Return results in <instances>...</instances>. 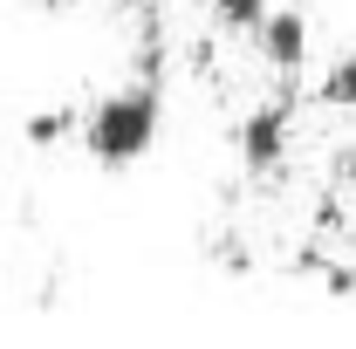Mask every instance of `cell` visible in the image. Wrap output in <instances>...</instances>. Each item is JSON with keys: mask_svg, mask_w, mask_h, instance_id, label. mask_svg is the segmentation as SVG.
I'll return each instance as SVG.
<instances>
[{"mask_svg": "<svg viewBox=\"0 0 356 349\" xmlns=\"http://www.w3.org/2000/svg\"><path fill=\"white\" fill-rule=\"evenodd\" d=\"M158 124H165V103H158V83L144 76V83H131V89H110L83 117V151L103 172H131L137 158L158 144Z\"/></svg>", "mask_w": 356, "mask_h": 349, "instance_id": "6da1fadb", "label": "cell"}, {"mask_svg": "<svg viewBox=\"0 0 356 349\" xmlns=\"http://www.w3.org/2000/svg\"><path fill=\"white\" fill-rule=\"evenodd\" d=\"M288 131H295V103L288 96H274V103H261L240 131H233V151H240V165L254 178H274L281 165H288Z\"/></svg>", "mask_w": 356, "mask_h": 349, "instance_id": "7a4b0ae2", "label": "cell"}, {"mask_svg": "<svg viewBox=\"0 0 356 349\" xmlns=\"http://www.w3.org/2000/svg\"><path fill=\"white\" fill-rule=\"evenodd\" d=\"M254 42H261V62L274 76H302L309 69V14L302 7H274Z\"/></svg>", "mask_w": 356, "mask_h": 349, "instance_id": "3957f363", "label": "cell"}, {"mask_svg": "<svg viewBox=\"0 0 356 349\" xmlns=\"http://www.w3.org/2000/svg\"><path fill=\"white\" fill-rule=\"evenodd\" d=\"M267 14H274V0H213V28L220 35H261Z\"/></svg>", "mask_w": 356, "mask_h": 349, "instance_id": "277c9868", "label": "cell"}, {"mask_svg": "<svg viewBox=\"0 0 356 349\" xmlns=\"http://www.w3.org/2000/svg\"><path fill=\"white\" fill-rule=\"evenodd\" d=\"M315 96H322L329 110H356V48L329 62V76H322V89H315Z\"/></svg>", "mask_w": 356, "mask_h": 349, "instance_id": "5b68a950", "label": "cell"}, {"mask_svg": "<svg viewBox=\"0 0 356 349\" xmlns=\"http://www.w3.org/2000/svg\"><path fill=\"white\" fill-rule=\"evenodd\" d=\"M62 131H76V117H69V110H42V117H28V144H35V151L62 144Z\"/></svg>", "mask_w": 356, "mask_h": 349, "instance_id": "8992f818", "label": "cell"}, {"mask_svg": "<svg viewBox=\"0 0 356 349\" xmlns=\"http://www.w3.org/2000/svg\"><path fill=\"white\" fill-rule=\"evenodd\" d=\"M117 7H124V14H144V7H151V0H117Z\"/></svg>", "mask_w": 356, "mask_h": 349, "instance_id": "52a82bcc", "label": "cell"}, {"mask_svg": "<svg viewBox=\"0 0 356 349\" xmlns=\"http://www.w3.org/2000/svg\"><path fill=\"white\" fill-rule=\"evenodd\" d=\"M42 7H69V0H42Z\"/></svg>", "mask_w": 356, "mask_h": 349, "instance_id": "ba28073f", "label": "cell"}]
</instances>
